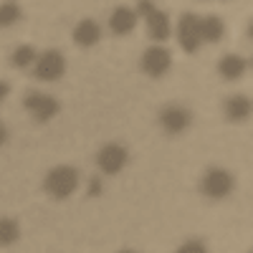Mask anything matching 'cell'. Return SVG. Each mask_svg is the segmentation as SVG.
Here are the masks:
<instances>
[{
  "mask_svg": "<svg viewBox=\"0 0 253 253\" xmlns=\"http://www.w3.org/2000/svg\"><path fill=\"white\" fill-rule=\"evenodd\" d=\"M218 71H220L223 79H238V76H243L248 71V61L236 56V53H228V56H223L218 61Z\"/></svg>",
  "mask_w": 253,
  "mask_h": 253,
  "instance_id": "cell-10",
  "label": "cell"
},
{
  "mask_svg": "<svg viewBox=\"0 0 253 253\" xmlns=\"http://www.w3.org/2000/svg\"><path fill=\"white\" fill-rule=\"evenodd\" d=\"M20 238V225L13 218H0V246H10Z\"/></svg>",
  "mask_w": 253,
  "mask_h": 253,
  "instance_id": "cell-15",
  "label": "cell"
},
{
  "mask_svg": "<svg viewBox=\"0 0 253 253\" xmlns=\"http://www.w3.org/2000/svg\"><path fill=\"white\" fill-rule=\"evenodd\" d=\"M99 38H101V26L96 23V20H91V18L81 20V23L74 28V43L76 46L91 48V46L99 43Z\"/></svg>",
  "mask_w": 253,
  "mask_h": 253,
  "instance_id": "cell-8",
  "label": "cell"
},
{
  "mask_svg": "<svg viewBox=\"0 0 253 253\" xmlns=\"http://www.w3.org/2000/svg\"><path fill=\"white\" fill-rule=\"evenodd\" d=\"M18 18H20V8L15 3H3V5H0V28L13 26Z\"/></svg>",
  "mask_w": 253,
  "mask_h": 253,
  "instance_id": "cell-17",
  "label": "cell"
},
{
  "mask_svg": "<svg viewBox=\"0 0 253 253\" xmlns=\"http://www.w3.org/2000/svg\"><path fill=\"white\" fill-rule=\"evenodd\" d=\"M101 193V182L99 180H91L89 182V195H99Z\"/></svg>",
  "mask_w": 253,
  "mask_h": 253,
  "instance_id": "cell-21",
  "label": "cell"
},
{
  "mask_svg": "<svg viewBox=\"0 0 253 253\" xmlns=\"http://www.w3.org/2000/svg\"><path fill=\"white\" fill-rule=\"evenodd\" d=\"M175 253H208V251H205V246H203L200 241H187V243H182Z\"/></svg>",
  "mask_w": 253,
  "mask_h": 253,
  "instance_id": "cell-18",
  "label": "cell"
},
{
  "mask_svg": "<svg viewBox=\"0 0 253 253\" xmlns=\"http://www.w3.org/2000/svg\"><path fill=\"white\" fill-rule=\"evenodd\" d=\"M76 187H79V172L74 170V167H69V165L53 167V170L46 175V180H43V190L56 200L69 198L71 193H76Z\"/></svg>",
  "mask_w": 253,
  "mask_h": 253,
  "instance_id": "cell-1",
  "label": "cell"
},
{
  "mask_svg": "<svg viewBox=\"0 0 253 253\" xmlns=\"http://www.w3.org/2000/svg\"><path fill=\"white\" fill-rule=\"evenodd\" d=\"M147 33H150V38L155 41H167L170 38V15L157 10L152 13L150 18H147Z\"/></svg>",
  "mask_w": 253,
  "mask_h": 253,
  "instance_id": "cell-11",
  "label": "cell"
},
{
  "mask_svg": "<svg viewBox=\"0 0 253 253\" xmlns=\"http://www.w3.org/2000/svg\"><path fill=\"white\" fill-rule=\"evenodd\" d=\"M225 117L228 119H233V122H241L251 114V99L248 96H230L225 101V107H223Z\"/></svg>",
  "mask_w": 253,
  "mask_h": 253,
  "instance_id": "cell-13",
  "label": "cell"
},
{
  "mask_svg": "<svg viewBox=\"0 0 253 253\" xmlns=\"http://www.w3.org/2000/svg\"><path fill=\"white\" fill-rule=\"evenodd\" d=\"M61 112V104H58V99H53V96H41V101H38V107L33 109V117L38 119V122H48V119H53L56 114Z\"/></svg>",
  "mask_w": 253,
  "mask_h": 253,
  "instance_id": "cell-14",
  "label": "cell"
},
{
  "mask_svg": "<svg viewBox=\"0 0 253 253\" xmlns=\"http://www.w3.org/2000/svg\"><path fill=\"white\" fill-rule=\"evenodd\" d=\"M137 10H139V15L150 18L152 13H157V5H155V3H139V5H137Z\"/></svg>",
  "mask_w": 253,
  "mask_h": 253,
  "instance_id": "cell-20",
  "label": "cell"
},
{
  "mask_svg": "<svg viewBox=\"0 0 253 253\" xmlns=\"http://www.w3.org/2000/svg\"><path fill=\"white\" fill-rule=\"evenodd\" d=\"M236 180L228 170H220V167H213V170H208L205 177L200 180V190L203 195L208 198H225L230 190H233Z\"/></svg>",
  "mask_w": 253,
  "mask_h": 253,
  "instance_id": "cell-2",
  "label": "cell"
},
{
  "mask_svg": "<svg viewBox=\"0 0 253 253\" xmlns=\"http://www.w3.org/2000/svg\"><path fill=\"white\" fill-rule=\"evenodd\" d=\"M63 71H66V58L61 56V51H43L38 58H36V79L41 81H56L63 76Z\"/></svg>",
  "mask_w": 253,
  "mask_h": 253,
  "instance_id": "cell-3",
  "label": "cell"
},
{
  "mask_svg": "<svg viewBox=\"0 0 253 253\" xmlns=\"http://www.w3.org/2000/svg\"><path fill=\"white\" fill-rule=\"evenodd\" d=\"M225 33V23L223 18L218 15H208V18H200V38L208 41V43H218Z\"/></svg>",
  "mask_w": 253,
  "mask_h": 253,
  "instance_id": "cell-12",
  "label": "cell"
},
{
  "mask_svg": "<svg viewBox=\"0 0 253 253\" xmlns=\"http://www.w3.org/2000/svg\"><path fill=\"white\" fill-rule=\"evenodd\" d=\"M122 253H134V251H122Z\"/></svg>",
  "mask_w": 253,
  "mask_h": 253,
  "instance_id": "cell-24",
  "label": "cell"
},
{
  "mask_svg": "<svg viewBox=\"0 0 253 253\" xmlns=\"http://www.w3.org/2000/svg\"><path fill=\"white\" fill-rule=\"evenodd\" d=\"M180 46L187 51V53H195L203 43V38H200V18L195 13H185L180 18Z\"/></svg>",
  "mask_w": 253,
  "mask_h": 253,
  "instance_id": "cell-5",
  "label": "cell"
},
{
  "mask_svg": "<svg viewBox=\"0 0 253 253\" xmlns=\"http://www.w3.org/2000/svg\"><path fill=\"white\" fill-rule=\"evenodd\" d=\"M126 150L122 144H107V147H101V152L96 155V165H99V170L101 172H107V175H117L122 167L126 165Z\"/></svg>",
  "mask_w": 253,
  "mask_h": 253,
  "instance_id": "cell-6",
  "label": "cell"
},
{
  "mask_svg": "<svg viewBox=\"0 0 253 253\" xmlns=\"http://www.w3.org/2000/svg\"><path fill=\"white\" fill-rule=\"evenodd\" d=\"M8 91H10V86H8L5 81H0V101H3V99L8 96Z\"/></svg>",
  "mask_w": 253,
  "mask_h": 253,
  "instance_id": "cell-22",
  "label": "cell"
},
{
  "mask_svg": "<svg viewBox=\"0 0 253 253\" xmlns=\"http://www.w3.org/2000/svg\"><path fill=\"white\" fill-rule=\"evenodd\" d=\"M36 58H38V53H36V48L33 46H18L15 51H13V66H18V69H26V66H31V63H36Z\"/></svg>",
  "mask_w": 253,
  "mask_h": 253,
  "instance_id": "cell-16",
  "label": "cell"
},
{
  "mask_svg": "<svg viewBox=\"0 0 253 253\" xmlns=\"http://www.w3.org/2000/svg\"><path fill=\"white\" fill-rule=\"evenodd\" d=\"M41 96H43V94H38V91H33V94H28V96L23 99V107H26L28 112H33V109L38 107V101H41Z\"/></svg>",
  "mask_w": 253,
  "mask_h": 253,
  "instance_id": "cell-19",
  "label": "cell"
},
{
  "mask_svg": "<svg viewBox=\"0 0 253 253\" xmlns=\"http://www.w3.org/2000/svg\"><path fill=\"white\" fill-rule=\"evenodd\" d=\"M190 122H193V114H190L185 107H165L162 114H160V124H162V129L165 132H170V134H180L185 132Z\"/></svg>",
  "mask_w": 253,
  "mask_h": 253,
  "instance_id": "cell-7",
  "label": "cell"
},
{
  "mask_svg": "<svg viewBox=\"0 0 253 253\" xmlns=\"http://www.w3.org/2000/svg\"><path fill=\"white\" fill-rule=\"evenodd\" d=\"M134 26H137V13L129 10V8H124V5H119V8L112 13V18H109V28H112L117 36L132 33Z\"/></svg>",
  "mask_w": 253,
  "mask_h": 253,
  "instance_id": "cell-9",
  "label": "cell"
},
{
  "mask_svg": "<svg viewBox=\"0 0 253 253\" xmlns=\"http://www.w3.org/2000/svg\"><path fill=\"white\" fill-rule=\"evenodd\" d=\"M139 66H142V71H144L147 76H155V79H157V76H162V74L170 71L172 56H170V51L162 48V46H152V48L144 51Z\"/></svg>",
  "mask_w": 253,
  "mask_h": 253,
  "instance_id": "cell-4",
  "label": "cell"
},
{
  "mask_svg": "<svg viewBox=\"0 0 253 253\" xmlns=\"http://www.w3.org/2000/svg\"><path fill=\"white\" fill-rule=\"evenodd\" d=\"M5 139H8V132H5V126L0 124V144H5Z\"/></svg>",
  "mask_w": 253,
  "mask_h": 253,
  "instance_id": "cell-23",
  "label": "cell"
}]
</instances>
